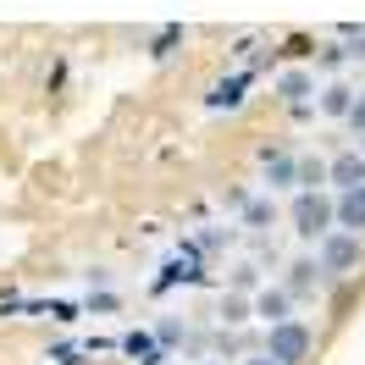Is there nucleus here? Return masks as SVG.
<instances>
[{
	"label": "nucleus",
	"mask_w": 365,
	"mask_h": 365,
	"mask_svg": "<svg viewBox=\"0 0 365 365\" xmlns=\"http://www.w3.org/2000/svg\"><path fill=\"white\" fill-rule=\"evenodd\" d=\"M310 349H316L310 321L288 316L282 327H272V338H266V360H272V365H304V360H310Z\"/></svg>",
	"instance_id": "f257e3e1"
},
{
	"label": "nucleus",
	"mask_w": 365,
	"mask_h": 365,
	"mask_svg": "<svg viewBox=\"0 0 365 365\" xmlns=\"http://www.w3.org/2000/svg\"><path fill=\"white\" fill-rule=\"evenodd\" d=\"M332 222H338V200H327L321 188H304V194L294 200V227H299V238H327Z\"/></svg>",
	"instance_id": "f03ea898"
},
{
	"label": "nucleus",
	"mask_w": 365,
	"mask_h": 365,
	"mask_svg": "<svg viewBox=\"0 0 365 365\" xmlns=\"http://www.w3.org/2000/svg\"><path fill=\"white\" fill-rule=\"evenodd\" d=\"M360 260H365V244L354 238V232L332 227L327 238H321V266H327L332 277H354V272H360Z\"/></svg>",
	"instance_id": "7ed1b4c3"
},
{
	"label": "nucleus",
	"mask_w": 365,
	"mask_h": 365,
	"mask_svg": "<svg viewBox=\"0 0 365 365\" xmlns=\"http://www.w3.org/2000/svg\"><path fill=\"white\" fill-rule=\"evenodd\" d=\"M327 178L338 182L343 194H349V188H365V155H360V150H343V155L327 166Z\"/></svg>",
	"instance_id": "20e7f679"
},
{
	"label": "nucleus",
	"mask_w": 365,
	"mask_h": 365,
	"mask_svg": "<svg viewBox=\"0 0 365 365\" xmlns=\"http://www.w3.org/2000/svg\"><path fill=\"white\" fill-rule=\"evenodd\" d=\"M338 227H343V232H354V238L365 232V188H349V194H338Z\"/></svg>",
	"instance_id": "39448f33"
},
{
	"label": "nucleus",
	"mask_w": 365,
	"mask_h": 365,
	"mask_svg": "<svg viewBox=\"0 0 365 365\" xmlns=\"http://www.w3.org/2000/svg\"><path fill=\"white\" fill-rule=\"evenodd\" d=\"M255 316L266 321V327H282L288 321V288H266V294L255 299Z\"/></svg>",
	"instance_id": "423d86ee"
},
{
	"label": "nucleus",
	"mask_w": 365,
	"mask_h": 365,
	"mask_svg": "<svg viewBox=\"0 0 365 365\" xmlns=\"http://www.w3.org/2000/svg\"><path fill=\"white\" fill-rule=\"evenodd\" d=\"M299 182H304V188H321V182H327V160H299Z\"/></svg>",
	"instance_id": "0eeeda50"
},
{
	"label": "nucleus",
	"mask_w": 365,
	"mask_h": 365,
	"mask_svg": "<svg viewBox=\"0 0 365 365\" xmlns=\"http://www.w3.org/2000/svg\"><path fill=\"white\" fill-rule=\"evenodd\" d=\"M277 89H282V100H304V89H310V78H304V72H288V78H282Z\"/></svg>",
	"instance_id": "6e6552de"
},
{
	"label": "nucleus",
	"mask_w": 365,
	"mask_h": 365,
	"mask_svg": "<svg viewBox=\"0 0 365 365\" xmlns=\"http://www.w3.org/2000/svg\"><path fill=\"white\" fill-rule=\"evenodd\" d=\"M244 316H250L244 299H222V321H244Z\"/></svg>",
	"instance_id": "1a4fd4ad"
},
{
	"label": "nucleus",
	"mask_w": 365,
	"mask_h": 365,
	"mask_svg": "<svg viewBox=\"0 0 365 365\" xmlns=\"http://www.w3.org/2000/svg\"><path fill=\"white\" fill-rule=\"evenodd\" d=\"M327 111H332V116L349 111V89H327Z\"/></svg>",
	"instance_id": "9d476101"
},
{
	"label": "nucleus",
	"mask_w": 365,
	"mask_h": 365,
	"mask_svg": "<svg viewBox=\"0 0 365 365\" xmlns=\"http://www.w3.org/2000/svg\"><path fill=\"white\" fill-rule=\"evenodd\" d=\"M244 365H272V360H266V354H255V360H244Z\"/></svg>",
	"instance_id": "9b49d317"
},
{
	"label": "nucleus",
	"mask_w": 365,
	"mask_h": 365,
	"mask_svg": "<svg viewBox=\"0 0 365 365\" xmlns=\"http://www.w3.org/2000/svg\"><path fill=\"white\" fill-rule=\"evenodd\" d=\"M360 155H365V150H360Z\"/></svg>",
	"instance_id": "f8f14e48"
}]
</instances>
